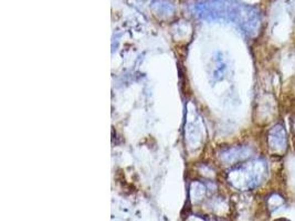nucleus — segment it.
I'll return each mask as SVG.
<instances>
[{
	"label": "nucleus",
	"instance_id": "obj_1",
	"mask_svg": "<svg viewBox=\"0 0 295 221\" xmlns=\"http://www.w3.org/2000/svg\"><path fill=\"white\" fill-rule=\"evenodd\" d=\"M269 143L270 147L276 152H282L286 148V133L282 125H276L271 130Z\"/></svg>",
	"mask_w": 295,
	"mask_h": 221
},
{
	"label": "nucleus",
	"instance_id": "obj_2",
	"mask_svg": "<svg viewBox=\"0 0 295 221\" xmlns=\"http://www.w3.org/2000/svg\"><path fill=\"white\" fill-rule=\"evenodd\" d=\"M275 221H288V220H286V219H277Z\"/></svg>",
	"mask_w": 295,
	"mask_h": 221
}]
</instances>
